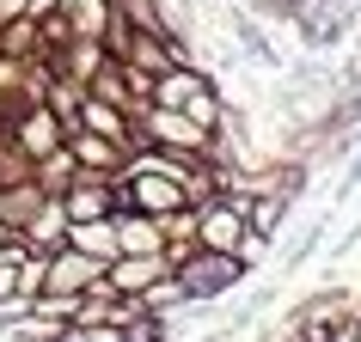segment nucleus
I'll list each match as a JSON object with an SVG mask.
<instances>
[{"instance_id": "nucleus-1", "label": "nucleus", "mask_w": 361, "mask_h": 342, "mask_svg": "<svg viewBox=\"0 0 361 342\" xmlns=\"http://www.w3.org/2000/svg\"><path fill=\"white\" fill-rule=\"evenodd\" d=\"M135 134H141V147H166V153H209L214 141L202 122H190L184 110H166V104H147L135 116Z\"/></svg>"}, {"instance_id": "nucleus-2", "label": "nucleus", "mask_w": 361, "mask_h": 342, "mask_svg": "<svg viewBox=\"0 0 361 342\" xmlns=\"http://www.w3.org/2000/svg\"><path fill=\"white\" fill-rule=\"evenodd\" d=\"M245 275H251V269L239 263L233 251H196L190 263H178V281H184V293H190L196 305H202V300H221V293H233Z\"/></svg>"}, {"instance_id": "nucleus-3", "label": "nucleus", "mask_w": 361, "mask_h": 342, "mask_svg": "<svg viewBox=\"0 0 361 342\" xmlns=\"http://www.w3.org/2000/svg\"><path fill=\"white\" fill-rule=\"evenodd\" d=\"M251 232L245 220V202H233V196H209L202 208H196V245L202 251H233L239 257V239Z\"/></svg>"}, {"instance_id": "nucleus-4", "label": "nucleus", "mask_w": 361, "mask_h": 342, "mask_svg": "<svg viewBox=\"0 0 361 342\" xmlns=\"http://www.w3.org/2000/svg\"><path fill=\"white\" fill-rule=\"evenodd\" d=\"M104 269H111V263H98V257H86V251L61 245V251H49V269H43V293H56V300H80L86 287L104 281Z\"/></svg>"}, {"instance_id": "nucleus-5", "label": "nucleus", "mask_w": 361, "mask_h": 342, "mask_svg": "<svg viewBox=\"0 0 361 342\" xmlns=\"http://www.w3.org/2000/svg\"><path fill=\"white\" fill-rule=\"evenodd\" d=\"M6 141H13L31 165H37L43 153H56L61 141H68V129H61V116L49 110V104H25L19 116H6Z\"/></svg>"}, {"instance_id": "nucleus-6", "label": "nucleus", "mask_w": 361, "mask_h": 342, "mask_svg": "<svg viewBox=\"0 0 361 342\" xmlns=\"http://www.w3.org/2000/svg\"><path fill=\"white\" fill-rule=\"evenodd\" d=\"M61 208H68V220H104V214H116V177L74 171V184L61 190Z\"/></svg>"}, {"instance_id": "nucleus-7", "label": "nucleus", "mask_w": 361, "mask_h": 342, "mask_svg": "<svg viewBox=\"0 0 361 342\" xmlns=\"http://www.w3.org/2000/svg\"><path fill=\"white\" fill-rule=\"evenodd\" d=\"M159 275H171V263L159 251H153V257H129V251H123V257H111V269H104V281H111L116 300H141Z\"/></svg>"}, {"instance_id": "nucleus-8", "label": "nucleus", "mask_w": 361, "mask_h": 342, "mask_svg": "<svg viewBox=\"0 0 361 342\" xmlns=\"http://www.w3.org/2000/svg\"><path fill=\"white\" fill-rule=\"evenodd\" d=\"M68 153H74L80 171H104V177H123V165H129V147L111 141V134H92V129L68 134Z\"/></svg>"}, {"instance_id": "nucleus-9", "label": "nucleus", "mask_w": 361, "mask_h": 342, "mask_svg": "<svg viewBox=\"0 0 361 342\" xmlns=\"http://www.w3.org/2000/svg\"><path fill=\"white\" fill-rule=\"evenodd\" d=\"M80 129H92V134H111V141H123L129 153H141L135 116L123 110V104H104V98H92V92H86V104H80Z\"/></svg>"}, {"instance_id": "nucleus-10", "label": "nucleus", "mask_w": 361, "mask_h": 342, "mask_svg": "<svg viewBox=\"0 0 361 342\" xmlns=\"http://www.w3.org/2000/svg\"><path fill=\"white\" fill-rule=\"evenodd\" d=\"M19 239H25L31 251H43V257L68 245V208H61V196H43L37 214H31V220L19 227Z\"/></svg>"}, {"instance_id": "nucleus-11", "label": "nucleus", "mask_w": 361, "mask_h": 342, "mask_svg": "<svg viewBox=\"0 0 361 342\" xmlns=\"http://www.w3.org/2000/svg\"><path fill=\"white\" fill-rule=\"evenodd\" d=\"M123 251H129V257H153V251L166 257V227H159L153 214L123 208L116 214V257H123Z\"/></svg>"}, {"instance_id": "nucleus-12", "label": "nucleus", "mask_w": 361, "mask_h": 342, "mask_svg": "<svg viewBox=\"0 0 361 342\" xmlns=\"http://www.w3.org/2000/svg\"><path fill=\"white\" fill-rule=\"evenodd\" d=\"M68 245L98 257V263H111L116 257V214H104V220H68Z\"/></svg>"}, {"instance_id": "nucleus-13", "label": "nucleus", "mask_w": 361, "mask_h": 342, "mask_svg": "<svg viewBox=\"0 0 361 342\" xmlns=\"http://www.w3.org/2000/svg\"><path fill=\"white\" fill-rule=\"evenodd\" d=\"M0 56H13V61H37V56H43V25L31 19V13L6 19V25H0Z\"/></svg>"}, {"instance_id": "nucleus-14", "label": "nucleus", "mask_w": 361, "mask_h": 342, "mask_svg": "<svg viewBox=\"0 0 361 342\" xmlns=\"http://www.w3.org/2000/svg\"><path fill=\"white\" fill-rule=\"evenodd\" d=\"M56 13L74 25V37L104 43V25H111V0H56Z\"/></svg>"}, {"instance_id": "nucleus-15", "label": "nucleus", "mask_w": 361, "mask_h": 342, "mask_svg": "<svg viewBox=\"0 0 361 342\" xmlns=\"http://www.w3.org/2000/svg\"><path fill=\"white\" fill-rule=\"evenodd\" d=\"M159 227H166V263L178 269V263H190L196 251V208H178V214H166V220H159Z\"/></svg>"}, {"instance_id": "nucleus-16", "label": "nucleus", "mask_w": 361, "mask_h": 342, "mask_svg": "<svg viewBox=\"0 0 361 342\" xmlns=\"http://www.w3.org/2000/svg\"><path fill=\"white\" fill-rule=\"evenodd\" d=\"M202 68H171V74H159L153 80V104H166V110H184V104H190L196 98V86H202Z\"/></svg>"}, {"instance_id": "nucleus-17", "label": "nucleus", "mask_w": 361, "mask_h": 342, "mask_svg": "<svg viewBox=\"0 0 361 342\" xmlns=\"http://www.w3.org/2000/svg\"><path fill=\"white\" fill-rule=\"evenodd\" d=\"M74 153H68V141H61V147L56 153H43V159H37V165H31V177H37V190L43 196H61V190H68V184H74Z\"/></svg>"}, {"instance_id": "nucleus-18", "label": "nucleus", "mask_w": 361, "mask_h": 342, "mask_svg": "<svg viewBox=\"0 0 361 342\" xmlns=\"http://www.w3.org/2000/svg\"><path fill=\"white\" fill-rule=\"evenodd\" d=\"M25 251H31L25 239H13V245L0 251V305H13V300H19V257H25Z\"/></svg>"}, {"instance_id": "nucleus-19", "label": "nucleus", "mask_w": 361, "mask_h": 342, "mask_svg": "<svg viewBox=\"0 0 361 342\" xmlns=\"http://www.w3.org/2000/svg\"><path fill=\"white\" fill-rule=\"evenodd\" d=\"M349 342H361V318H355V330H349Z\"/></svg>"}]
</instances>
